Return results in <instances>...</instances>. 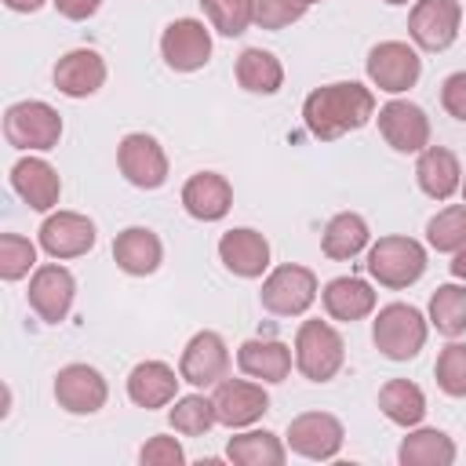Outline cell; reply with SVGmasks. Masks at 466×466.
<instances>
[{
    "instance_id": "obj_1",
    "label": "cell",
    "mask_w": 466,
    "mask_h": 466,
    "mask_svg": "<svg viewBox=\"0 0 466 466\" xmlns=\"http://www.w3.org/2000/svg\"><path fill=\"white\" fill-rule=\"evenodd\" d=\"M371 116H375V95L357 80L324 84V87L309 91L302 102V120H306L309 135L320 142L342 138V135L364 127Z\"/></svg>"
},
{
    "instance_id": "obj_2",
    "label": "cell",
    "mask_w": 466,
    "mask_h": 466,
    "mask_svg": "<svg viewBox=\"0 0 466 466\" xmlns=\"http://www.w3.org/2000/svg\"><path fill=\"white\" fill-rule=\"evenodd\" d=\"M371 342L390 360H411L426 346V317L408 302H390L371 320Z\"/></svg>"
},
{
    "instance_id": "obj_3",
    "label": "cell",
    "mask_w": 466,
    "mask_h": 466,
    "mask_svg": "<svg viewBox=\"0 0 466 466\" xmlns=\"http://www.w3.org/2000/svg\"><path fill=\"white\" fill-rule=\"evenodd\" d=\"M346 360V342L328 320H302L295 331V368L309 382H331Z\"/></svg>"
},
{
    "instance_id": "obj_4",
    "label": "cell",
    "mask_w": 466,
    "mask_h": 466,
    "mask_svg": "<svg viewBox=\"0 0 466 466\" xmlns=\"http://www.w3.org/2000/svg\"><path fill=\"white\" fill-rule=\"evenodd\" d=\"M364 266L382 288H408L426 273V248L411 237H379Z\"/></svg>"
},
{
    "instance_id": "obj_5",
    "label": "cell",
    "mask_w": 466,
    "mask_h": 466,
    "mask_svg": "<svg viewBox=\"0 0 466 466\" xmlns=\"http://www.w3.org/2000/svg\"><path fill=\"white\" fill-rule=\"evenodd\" d=\"M4 138L15 149H55L62 138V116L58 109L36 98L15 102L4 113Z\"/></svg>"
},
{
    "instance_id": "obj_6",
    "label": "cell",
    "mask_w": 466,
    "mask_h": 466,
    "mask_svg": "<svg viewBox=\"0 0 466 466\" xmlns=\"http://www.w3.org/2000/svg\"><path fill=\"white\" fill-rule=\"evenodd\" d=\"M258 299H262V309H269V313H277V317H299V313H306V309L313 306V299H317V273L306 269V266H295V262L277 266V269L262 280Z\"/></svg>"
},
{
    "instance_id": "obj_7",
    "label": "cell",
    "mask_w": 466,
    "mask_h": 466,
    "mask_svg": "<svg viewBox=\"0 0 466 466\" xmlns=\"http://www.w3.org/2000/svg\"><path fill=\"white\" fill-rule=\"evenodd\" d=\"M368 76L379 91H390V95H400L408 87L419 84L422 76V58L415 55V47L400 44V40H382L368 51Z\"/></svg>"
},
{
    "instance_id": "obj_8",
    "label": "cell",
    "mask_w": 466,
    "mask_h": 466,
    "mask_svg": "<svg viewBox=\"0 0 466 466\" xmlns=\"http://www.w3.org/2000/svg\"><path fill=\"white\" fill-rule=\"evenodd\" d=\"M116 167L120 175L138 189H160L167 182V157L160 142L146 131H131L116 146Z\"/></svg>"
},
{
    "instance_id": "obj_9",
    "label": "cell",
    "mask_w": 466,
    "mask_h": 466,
    "mask_svg": "<svg viewBox=\"0 0 466 466\" xmlns=\"http://www.w3.org/2000/svg\"><path fill=\"white\" fill-rule=\"evenodd\" d=\"M459 0H415L408 15V33L422 51H448L459 36Z\"/></svg>"
},
{
    "instance_id": "obj_10",
    "label": "cell",
    "mask_w": 466,
    "mask_h": 466,
    "mask_svg": "<svg viewBox=\"0 0 466 466\" xmlns=\"http://www.w3.org/2000/svg\"><path fill=\"white\" fill-rule=\"evenodd\" d=\"M226 371H229V350H226L222 335L218 331H197L186 342L182 360H178L182 382L208 390V386H218L226 379Z\"/></svg>"
},
{
    "instance_id": "obj_11",
    "label": "cell",
    "mask_w": 466,
    "mask_h": 466,
    "mask_svg": "<svg viewBox=\"0 0 466 466\" xmlns=\"http://www.w3.org/2000/svg\"><path fill=\"white\" fill-rule=\"evenodd\" d=\"M342 422L328 411H306V415H295L288 422V448L302 459H335L339 448H342Z\"/></svg>"
},
{
    "instance_id": "obj_12",
    "label": "cell",
    "mask_w": 466,
    "mask_h": 466,
    "mask_svg": "<svg viewBox=\"0 0 466 466\" xmlns=\"http://www.w3.org/2000/svg\"><path fill=\"white\" fill-rule=\"evenodd\" d=\"M160 55L175 73H197L211 58V33L197 18H175L160 36Z\"/></svg>"
},
{
    "instance_id": "obj_13",
    "label": "cell",
    "mask_w": 466,
    "mask_h": 466,
    "mask_svg": "<svg viewBox=\"0 0 466 466\" xmlns=\"http://www.w3.org/2000/svg\"><path fill=\"white\" fill-rule=\"evenodd\" d=\"M76 299V280L66 266H36V273L29 277V306L40 320L58 324L69 317Z\"/></svg>"
},
{
    "instance_id": "obj_14",
    "label": "cell",
    "mask_w": 466,
    "mask_h": 466,
    "mask_svg": "<svg viewBox=\"0 0 466 466\" xmlns=\"http://www.w3.org/2000/svg\"><path fill=\"white\" fill-rule=\"evenodd\" d=\"M109 397L106 379L91 364H66L55 375V400L69 415H95Z\"/></svg>"
},
{
    "instance_id": "obj_15",
    "label": "cell",
    "mask_w": 466,
    "mask_h": 466,
    "mask_svg": "<svg viewBox=\"0 0 466 466\" xmlns=\"http://www.w3.org/2000/svg\"><path fill=\"white\" fill-rule=\"evenodd\" d=\"M379 135L397 153H422L430 146V116L415 102H386L379 109Z\"/></svg>"
},
{
    "instance_id": "obj_16",
    "label": "cell",
    "mask_w": 466,
    "mask_h": 466,
    "mask_svg": "<svg viewBox=\"0 0 466 466\" xmlns=\"http://www.w3.org/2000/svg\"><path fill=\"white\" fill-rule=\"evenodd\" d=\"M95 222L80 211H58V215H47L44 226H40V248L51 255V258H76V255H87L95 248Z\"/></svg>"
},
{
    "instance_id": "obj_17",
    "label": "cell",
    "mask_w": 466,
    "mask_h": 466,
    "mask_svg": "<svg viewBox=\"0 0 466 466\" xmlns=\"http://www.w3.org/2000/svg\"><path fill=\"white\" fill-rule=\"evenodd\" d=\"M215 415L222 426H251L258 422L266 411H269V393L258 386V382H244V379H229V382H218L215 390Z\"/></svg>"
},
{
    "instance_id": "obj_18",
    "label": "cell",
    "mask_w": 466,
    "mask_h": 466,
    "mask_svg": "<svg viewBox=\"0 0 466 466\" xmlns=\"http://www.w3.org/2000/svg\"><path fill=\"white\" fill-rule=\"evenodd\" d=\"M55 87L69 98H87L106 84V62L91 47H73L55 62Z\"/></svg>"
},
{
    "instance_id": "obj_19",
    "label": "cell",
    "mask_w": 466,
    "mask_h": 466,
    "mask_svg": "<svg viewBox=\"0 0 466 466\" xmlns=\"http://www.w3.org/2000/svg\"><path fill=\"white\" fill-rule=\"evenodd\" d=\"M218 258H222V266L229 273H237L244 280H255L269 266V240L258 229H248V226L229 229L218 240Z\"/></svg>"
},
{
    "instance_id": "obj_20",
    "label": "cell",
    "mask_w": 466,
    "mask_h": 466,
    "mask_svg": "<svg viewBox=\"0 0 466 466\" xmlns=\"http://www.w3.org/2000/svg\"><path fill=\"white\" fill-rule=\"evenodd\" d=\"M11 189L33 208V211H51L58 204V193H62V178L58 171L40 160V157H22L15 167H11Z\"/></svg>"
},
{
    "instance_id": "obj_21",
    "label": "cell",
    "mask_w": 466,
    "mask_h": 466,
    "mask_svg": "<svg viewBox=\"0 0 466 466\" xmlns=\"http://www.w3.org/2000/svg\"><path fill=\"white\" fill-rule=\"evenodd\" d=\"M182 208L200 222H218L233 208V186L218 171H197L182 186Z\"/></svg>"
},
{
    "instance_id": "obj_22",
    "label": "cell",
    "mask_w": 466,
    "mask_h": 466,
    "mask_svg": "<svg viewBox=\"0 0 466 466\" xmlns=\"http://www.w3.org/2000/svg\"><path fill=\"white\" fill-rule=\"evenodd\" d=\"M160 258H164L160 237L153 229H146V226H127L113 240V262L127 277H149V273H157Z\"/></svg>"
},
{
    "instance_id": "obj_23",
    "label": "cell",
    "mask_w": 466,
    "mask_h": 466,
    "mask_svg": "<svg viewBox=\"0 0 466 466\" xmlns=\"http://www.w3.org/2000/svg\"><path fill=\"white\" fill-rule=\"evenodd\" d=\"M178 382H182V375H175V368H167L164 360H142L127 375V397L138 408L153 411V408H164L175 400Z\"/></svg>"
},
{
    "instance_id": "obj_24",
    "label": "cell",
    "mask_w": 466,
    "mask_h": 466,
    "mask_svg": "<svg viewBox=\"0 0 466 466\" xmlns=\"http://www.w3.org/2000/svg\"><path fill=\"white\" fill-rule=\"evenodd\" d=\"M462 167H459V157L444 146H426L415 160V178H419V189L433 200H448L459 186H462Z\"/></svg>"
},
{
    "instance_id": "obj_25",
    "label": "cell",
    "mask_w": 466,
    "mask_h": 466,
    "mask_svg": "<svg viewBox=\"0 0 466 466\" xmlns=\"http://www.w3.org/2000/svg\"><path fill=\"white\" fill-rule=\"evenodd\" d=\"M237 364L248 379L284 382L288 371H291V350L280 339H248L237 350Z\"/></svg>"
},
{
    "instance_id": "obj_26",
    "label": "cell",
    "mask_w": 466,
    "mask_h": 466,
    "mask_svg": "<svg viewBox=\"0 0 466 466\" xmlns=\"http://www.w3.org/2000/svg\"><path fill=\"white\" fill-rule=\"evenodd\" d=\"M324 309L331 320H360L375 309V291L360 277H335L320 291Z\"/></svg>"
},
{
    "instance_id": "obj_27",
    "label": "cell",
    "mask_w": 466,
    "mask_h": 466,
    "mask_svg": "<svg viewBox=\"0 0 466 466\" xmlns=\"http://www.w3.org/2000/svg\"><path fill=\"white\" fill-rule=\"evenodd\" d=\"M237 84L251 95H277L284 84V66L273 51L262 47H248L237 58Z\"/></svg>"
},
{
    "instance_id": "obj_28",
    "label": "cell",
    "mask_w": 466,
    "mask_h": 466,
    "mask_svg": "<svg viewBox=\"0 0 466 466\" xmlns=\"http://www.w3.org/2000/svg\"><path fill=\"white\" fill-rule=\"evenodd\" d=\"M226 455H229L237 466H284L288 448H284L280 437L269 433V430H248V433L229 437Z\"/></svg>"
},
{
    "instance_id": "obj_29",
    "label": "cell",
    "mask_w": 466,
    "mask_h": 466,
    "mask_svg": "<svg viewBox=\"0 0 466 466\" xmlns=\"http://www.w3.org/2000/svg\"><path fill=\"white\" fill-rule=\"evenodd\" d=\"M400 466H451L455 462V441L441 430H415L397 448Z\"/></svg>"
},
{
    "instance_id": "obj_30",
    "label": "cell",
    "mask_w": 466,
    "mask_h": 466,
    "mask_svg": "<svg viewBox=\"0 0 466 466\" xmlns=\"http://www.w3.org/2000/svg\"><path fill=\"white\" fill-rule=\"evenodd\" d=\"M368 222L357 215V211H339L328 226H324V240H320V248H324V255L328 258H335V262H342V258H353V255H360L364 248H368Z\"/></svg>"
},
{
    "instance_id": "obj_31",
    "label": "cell",
    "mask_w": 466,
    "mask_h": 466,
    "mask_svg": "<svg viewBox=\"0 0 466 466\" xmlns=\"http://www.w3.org/2000/svg\"><path fill=\"white\" fill-rule=\"evenodd\" d=\"M379 411L397 422V426H419L422 415H426V397L415 382L408 379H390L382 390H379Z\"/></svg>"
},
{
    "instance_id": "obj_32",
    "label": "cell",
    "mask_w": 466,
    "mask_h": 466,
    "mask_svg": "<svg viewBox=\"0 0 466 466\" xmlns=\"http://www.w3.org/2000/svg\"><path fill=\"white\" fill-rule=\"evenodd\" d=\"M430 324L448 339L466 331V288L462 284H441L430 295Z\"/></svg>"
},
{
    "instance_id": "obj_33",
    "label": "cell",
    "mask_w": 466,
    "mask_h": 466,
    "mask_svg": "<svg viewBox=\"0 0 466 466\" xmlns=\"http://www.w3.org/2000/svg\"><path fill=\"white\" fill-rule=\"evenodd\" d=\"M167 419H171V430H175V433H186V437H204V433L218 422L215 400H208V397H200V393L178 397L175 408L167 411Z\"/></svg>"
},
{
    "instance_id": "obj_34",
    "label": "cell",
    "mask_w": 466,
    "mask_h": 466,
    "mask_svg": "<svg viewBox=\"0 0 466 466\" xmlns=\"http://www.w3.org/2000/svg\"><path fill=\"white\" fill-rule=\"evenodd\" d=\"M426 240H430V248L451 251V255L459 248H466V204H451V208L437 211L426 222Z\"/></svg>"
},
{
    "instance_id": "obj_35",
    "label": "cell",
    "mask_w": 466,
    "mask_h": 466,
    "mask_svg": "<svg viewBox=\"0 0 466 466\" xmlns=\"http://www.w3.org/2000/svg\"><path fill=\"white\" fill-rule=\"evenodd\" d=\"M200 7L222 36H240L255 22V0H200Z\"/></svg>"
},
{
    "instance_id": "obj_36",
    "label": "cell",
    "mask_w": 466,
    "mask_h": 466,
    "mask_svg": "<svg viewBox=\"0 0 466 466\" xmlns=\"http://www.w3.org/2000/svg\"><path fill=\"white\" fill-rule=\"evenodd\" d=\"M433 375H437V386L448 397H466V346L462 342H448L437 353Z\"/></svg>"
},
{
    "instance_id": "obj_37",
    "label": "cell",
    "mask_w": 466,
    "mask_h": 466,
    "mask_svg": "<svg viewBox=\"0 0 466 466\" xmlns=\"http://www.w3.org/2000/svg\"><path fill=\"white\" fill-rule=\"evenodd\" d=\"M33 266H36V248H33V240H25V237H18V233H4V237H0V277H4V280H22Z\"/></svg>"
},
{
    "instance_id": "obj_38",
    "label": "cell",
    "mask_w": 466,
    "mask_h": 466,
    "mask_svg": "<svg viewBox=\"0 0 466 466\" xmlns=\"http://www.w3.org/2000/svg\"><path fill=\"white\" fill-rule=\"evenodd\" d=\"M313 4L320 0H255V22L258 29H284L299 22Z\"/></svg>"
},
{
    "instance_id": "obj_39",
    "label": "cell",
    "mask_w": 466,
    "mask_h": 466,
    "mask_svg": "<svg viewBox=\"0 0 466 466\" xmlns=\"http://www.w3.org/2000/svg\"><path fill=\"white\" fill-rule=\"evenodd\" d=\"M138 462H142V466H182V462H186V451H182V444H178L175 437L157 433V437H149V441L142 444Z\"/></svg>"
},
{
    "instance_id": "obj_40",
    "label": "cell",
    "mask_w": 466,
    "mask_h": 466,
    "mask_svg": "<svg viewBox=\"0 0 466 466\" xmlns=\"http://www.w3.org/2000/svg\"><path fill=\"white\" fill-rule=\"evenodd\" d=\"M441 106H444L455 120H466V69H462V73H451V76L441 84Z\"/></svg>"
},
{
    "instance_id": "obj_41",
    "label": "cell",
    "mask_w": 466,
    "mask_h": 466,
    "mask_svg": "<svg viewBox=\"0 0 466 466\" xmlns=\"http://www.w3.org/2000/svg\"><path fill=\"white\" fill-rule=\"evenodd\" d=\"M51 4L58 7V15H66L73 22H84L102 7V0H51Z\"/></svg>"
},
{
    "instance_id": "obj_42",
    "label": "cell",
    "mask_w": 466,
    "mask_h": 466,
    "mask_svg": "<svg viewBox=\"0 0 466 466\" xmlns=\"http://www.w3.org/2000/svg\"><path fill=\"white\" fill-rule=\"evenodd\" d=\"M11 11H22V15H29V11H40L44 7V0H4Z\"/></svg>"
},
{
    "instance_id": "obj_43",
    "label": "cell",
    "mask_w": 466,
    "mask_h": 466,
    "mask_svg": "<svg viewBox=\"0 0 466 466\" xmlns=\"http://www.w3.org/2000/svg\"><path fill=\"white\" fill-rule=\"evenodd\" d=\"M451 277L466 280V248H459V251H455V258H451Z\"/></svg>"
},
{
    "instance_id": "obj_44",
    "label": "cell",
    "mask_w": 466,
    "mask_h": 466,
    "mask_svg": "<svg viewBox=\"0 0 466 466\" xmlns=\"http://www.w3.org/2000/svg\"><path fill=\"white\" fill-rule=\"evenodd\" d=\"M386 4H408V0H386Z\"/></svg>"
},
{
    "instance_id": "obj_45",
    "label": "cell",
    "mask_w": 466,
    "mask_h": 466,
    "mask_svg": "<svg viewBox=\"0 0 466 466\" xmlns=\"http://www.w3.org/2000/svg\"><path fill=\"white\" fill-rule=\"evenodd\" d=\"M462 204H466V182H462Z\"/></svg>"
}]
</instances>
